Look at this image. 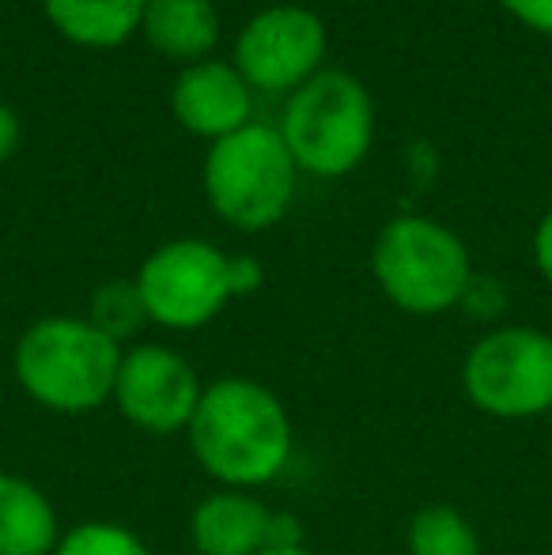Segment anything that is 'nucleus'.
<instances>
[{"label":"nucleus","mask_w":552,"mask_h":555,"mask_svg":"<svg viewBox=\"0 0 552 555\" xmlns=\"http://www.w3.org/2000/svg\"><path fill=\"white\" fill-rule=\"evenodd\" d=\"M193 457L231 491L269 483L292 457V420L273 389L251 378H220L201 389L190 427Z\"/></svg>","instance_id":"f257e3e1"},{"label":"nucleus","mask_w":552,"mask_h":555,"mask_svg":"<svg viewBox=\"0 0 552 555\" xmlns=\"http://www.w3.org/2000/svg\"><path fill=\"white\" fill-rule=\"evenodd\" d=\"M121 356L88 318H42L15 344V378L42 409L80 416L114 401Z\"/></svg>","instance_id":"f03ea898"},{"label":"nucleus","mask_w":552,"mask_h":555,"mask_svg":"<svg viewBox=\"0 0 552 555\" xmlns=\"http://www.w3.org/2000/svg\"><path fill=\"white\" fill-rule=\"evenodd\" d=\"M280 137L295 167L314 178H341L363 163L375 137V106L352 73L322 68L287 95Z\"/></svg>","instance_id":"7ed1b4c3"},{"label":"nucleus","mask_w":552,"mask_h":555,"mask_svg":"<svg viewBox=\"0 0 552 555\" xmlns=\"http://www.w3.org/2000/svg\"><path fill=\"white\" fill-rule=\"evenodd\" d=\"M295 175H299V167H295L280 129L251 121L208 147V208L239 231H266V227L284 220L292 208Z\"/></svg>","instance_id":"20e7f679"},{"label":"nucleus","mask_w":552,"mask_h":555,"mask_svg":"<svg viewBox=\"0 0 552 555\" xmlns=\"http://www.w3.org/2000/svg\"><path fill=\"white\" fill-rule=\"evenodd\" d=\"M371 269L386 299L420 318L458 307L473 280L465 242L427 216H398L386 223L371 249Z\"/></svg>","instance_id":"39448f33"},{"label":"nucleus","mask_w":552,"mask_h":555,"mask_svg":"<svg viewBox=\"0 0 552 555\" xmlns=\"http://www.w3.org/2000/svg\"><path fill=\"white\" fill-rule=\"evenodd\" d=\"M462 386L496 420L541 416L552 409V336L526 325L488 333L465 356Z\"/></svg>","instance_id":"423d86ee"},{"label":"nucleus","mask_w":552,"mask_h":555,"mask_svg":"<svg viewBox=\"0 0 552 555\" xmlns=\"http://www.w3.org/2000/svg\"><path fill=\"white\" fill-rule=\"evenodd\" d=\"M223 249L201 238H178L159 246L137 272L147 318L163 330H201L235 295Z\"/></svg>","instance_id":"0eeeda50"},{"label":"nucleus","mask_w":552,"mask_h":555,"mask_svg":"<svg viewBox=\"0 0 552 555\" xmlns=\"http://www.w3.org/2000/svg\"><path fill=\"white\" fill-rule=\"evenodd\" d=\"M325 23L303 4H273L258 12L235 38V61L251 88L287 91L322 73Z\"/></svg>","instance_id":"6e6552de"},{"label":"nucleus","mask_w":552,"mask_h":555,"mask_svg":"<svg viewBox=\"0 0 552 555\" xmlns=\"http://www.w3.org/2000/svg\"><path fill=\"white\" fill-rule=\"evenodd\" d=\"M201 401V382L178 351L163 344H137L121 356L114 404L147 435H178L190 427Z\"/></svg>","instance_id":"1a4fd4ad"},{"label":"nucleus","mask_w":552,"mask_h":555,"mask_svg":"<svg viewBox=\"0 0 552 555\" xmlns=\"http://www.w3.org/2000/svg\"><path fill=\"white\" fill-rule=\"evenodd\" d=\"M190 533L201 555H261L303 544L299 521L292 514H273L261 499L231 488L201 499Z\"/></svg>","instance_id":"9d476101"},{"label":"nucleus","mask_w":552,"mask_h":555,"mask_svg":"<svg viewBox=\"0 0 552 555\" xmlns=\"http://www.w3.org/2000/svg\"><path fill=\"white\" fill-rule=\"evenodd\" d=\"M170 111L182 129H190L193 137H208L216 144V140L251 125L254 95L235 65L197 61V65H185L178 73L175 91H170Z\"/></svg>","instance_id":"9b49d317"},{"label":"nucleus","mask_w":552,"mask_h":555,"mask_svg":"<svg viewBox=\"0 0 552 555\" xmlns=\"http://www.w3.org/2000/svg\"><path fill=\"white\" fill-rule=\"evenodd\" d=\"M140 35L163 57L197 65V61H208L220 38V12L213 0H147Z\"/></svg>","instance_id":"f8f14e48"},{"label":"nucleus","mask_w":552,"mask_h":555,"mask_svg":"<svg viewBox=\"0 0 552 555\" xmlns=\"http://www.w3.org/2000/svg\"><path fill=\"white\" fill-rule=\"evenodd\" d=\"M61 526L42 488L0 473V555H53Z\"/></svg>","instance_id":"ddd939ff"},{"label":"nucleus","mask_w":552,"mask_h":555,"mask_svg":"<svg viewBox=\"0 0 552 555\" xmlns=\"http://www.w3.org/2000/svg\"><path fill=\"white\" fill-rule=\"evenodd\" d=\"M61 38L88 50H114L140 30L147 0H42Z\"/></svg>","instance_id":"4468645a"},{"label":"nucleus","mask_w":552,"mask_h":555,"mask_svg":"<svg viewBox=\"0 0 552 555\" xmlns=\"http://www.w3.org/2000/svg\"><path fill=\"white\" fill-rule=\"evenodd\" d=\"M409 555H480V537L454 506H424L409 521Z\"/></svg>","instance_id":"2eb2a0df"},{"label":"nucleus","mask_w":552,"mask_h":555,"mask_svg":"<svg viewBox=\"0 0 552 555\" xmlns=\"http://www.w3.org/2000/svg\"><path fill=\"white\" fill-rule=\"evenodd\" d=\"M88 322L103 336H111L114 344L129 340V336L144 330V322H152V318H147L137 280H106V284H99L88 302Z\"/></svg>","instance_id":"dca6fc26"},{"label":"nucleus","mask_w":552,"mask_h":555,"mask_svg":"<svg viewBox=\"0 0 552 555\" xmlns=\"http://www.w3.org/2000/svg\"><path fill=\"white\" fill-rule=\"evenodd\" d=\"M53 555H152V552L126 526H114V521H80L68 533H61Z\"/></svg>","instance_id":"f3484780"},{"label":"nucleus","mask_w":552,"mask_h":555,"mask_svg":"<svg viewBox=\"0 0 552 555\" xmlns=\"http://www.w3.org/2000/svg\"><path fill=\"white\" fill-rule=\"evenodd\" d=\"M523 27L538 30V35L552 38V0H500Z\"/></svg>","instance_id":"a211bd4d"},{"label":"nucleus","mask_w":552,"mask_h":555,"mask_svg":"<svg viewBox=\"0 0 552 555\" xmlns=\"http://www.w3.org/2000/svg\"><path fill=\"white\" fill-rule=\"evenodd\" d=\"M228 272H231V295H235V299L239 295H254L261 287V280H266L258 257H251V254H231Z\"/></svg>","instance_id":"6ab92c4d"},{"label":"nucleus","mask_w":552,"mask_h":555,"mask_svg":"<svg viewBox=\"0 0 552 555\" xmlns=\"http://www.w3.org/2000/svg\"><path fill=\"white\" fill-rule=\"evenodd\" d=\"M534 261H538V272L552 287V208L541 216L538 231H534Z\"/></svg>","instance_id":"aec40b11"},{"label":"nucleus","mask_w":552,"mask_h":555,"mask_svg":"<svg viewBox=\"0 0 552 555\" xmlns=\"http://www.w3.org/2000/svg\"><path fill=\"white\" fill-rule=\"evenodd\" d=\"M23 140V125H20V114L12 111L8 103H0V163L12 159L15 147Z\"/></svg>","instance_id":"412c9836"},{"label":"nucleus","mask_w":552,"mask_h":555,"mask_svg":"<svg viewBox=\"0 0 552 555\" xmlns=\"http://www.w3.org/2000/svg\"><path fill=\"white\" fill-rule=\"evenodd\" d=\"M261 555H310V552L299 544V548H269V552H261Z\"/></svg>","instance_id":"4be33fe9"}]
</instances>
